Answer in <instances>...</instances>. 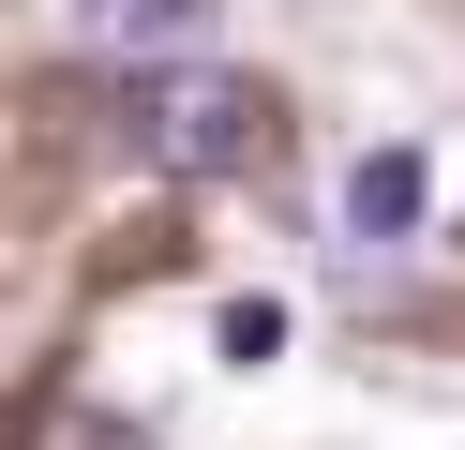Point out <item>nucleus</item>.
<instances>
[{
	"label": "nucleus",
	"instance_id": "obj_1",
	"mask_svg": "<svg viewBox=\"0 0 465 450\" xmlns=\"http://www.w3.org/2000/svg\"><path fill=\"white\" fill-rule=\"evenodd\" d=\"M135 150H151V165H181V180H241L255 150H271V90L255 75H225V60H195V75H135Z\"/></svg>",
	"mask_w": 465,
	"mask_h": 450
},
{
	"label": "nucleus",
	"instance_id": "obj_2",
	"mask_svg": "<svg viewBox=\"0 0 465 450\" xmlns=\"http://www.w3.org/2000/svg\"><path fill=\"white\" fill-rule=\"evenodd\" d=\"M75 45L121 60V75H195V60L225 45V15H211V0H91V15H75Z\"/></svg>",
	"mask_w": 465,
	"mask_h": 450
},
{
	"label": "nucleus",
	"instance_id": "obj_3",
	"mask_svg": "<svg viewBox=\"0 0 465 450\" xmlns=\"http://www.w3.org/2000/svg\"><path fill=\"white\" fill-rule=\"evenodd\" d=\"M345 210H361L375 240H391V225H420V150H361V165H345Z\"/></svg>",
	"mask_w": 465,
	"mask_h": 450
}]
</instances>
